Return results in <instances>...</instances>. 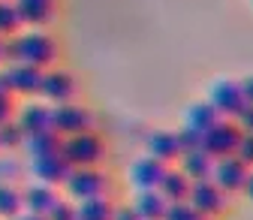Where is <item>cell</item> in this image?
<instances>
[{"label":"cell","instance_id":"obj_35","mask_svg":"<svg viewBox=\"0 0 253 220\" xmlns=\"http://www.w3.org/2000/svg\"><path fill=\"white\" fill-rule=\"evenodd\" d=\"M250 202H253V169H250V175H247V181H244V190H241Z\"/></svg>","mask_w":253,"mask_h":220},{"label":"cell","instance_id":"obj_5","mask_svg":"<svg viewBox=\"0 0 253 220\" xmlns=\"http://www.w3.org/2000/svg\"><path fill=\"white\" fill-rule=\"evenodd\" d=\"M51 130H57L60 136H76V133H84V130H97V112L84 103H79V100L51 106Z\"/></svg>","mask_w":253,"mask_h":220},{"label":"cell","instance_id":"obj_15","mask_svg":"<svg viewBox=\"0 0 253 220\" xmlns=\"http://www.w3.org/2000/svg\"><path fill=\"white\" fill-rule=\"evenodd\" d=\"M21 199H24V211H34V214L45 217L51 211V205L60 199V190L57 187H48V184H40V181H24Z\"/></svg>","mask_w":253,"mask_h":220},{"label":"cell","instance_id":"obj_21","mask_svg":"<svg viewBox=\"0 0 253 220\" xmlns=\"http://www.w3.org/2000/svg\"><path fill=\"white\" fill-rule=\"evenodd\" d=\"M115 205L112 196H93V199H82L76 202V220H112L115 217Z\"/></svg>","mask_w":253,"mask_h":220},{"label":"cell","instance_id":"obj_22","mask_svg":"<svg viewBox=\"0 0 253 220\" xmlns=\"http://www.w3.org/2000/svg\"><path fill=\"white\" fill-rule=\"evenodd\" d=\"M217 121H220V112L208 100L193 103V106L187 109V115H184V124H187V127H193V130H199V133H205L208 127H214Z\"/></svg>","mask_w":253,"mask_h":220},{"label":"cell","instance_id":"obj_26","mask_svg":"<svg viewBox=\"0 0 253 220\" xmlns=\"http://www.w3.org/2000/svg\"><path fill=\"white\" fill-rule=\"evenodd\" d=\"M24 139L27 136L21 133V127L15 124V118H9V121L0 124V151H21Z\"/></svg>","mask_w":253,"mask_h":220},{"label":"cell","instance_id":"obj_10","mask_svg":"<svg viewBox=\"0 0 253 220\" xmlns=\"http://www.w3.org/2000/svg\"><path fill=\"white\" fill-rule=\"evenodd\" d=\"M208 103H211V106L220 112V118H229V121H235V118L241 115V109L247 106L244 93H241V82L223 79V82L211 85V90H208Z\"/></svg>","mask_w":253,"mask_h":220},{"label":"cell","instance_id":"obj_34","mask_svg":"<svg viewBox=\"0 0 253 220\" xmlns=\"http://www.w3.org/2000/svg\"><path fill=\"white\" fill-rule=\"evenodd\" d=\"M241 93H244V100L253 106V76H247V79H241Z\"/></svg>","mask_w":253,"mask_h":220},{"label":"cell","instance_id":"obj_20","mask_svg":"<svg viewBox=\"0 0 253 220\" xmlns=\"http://www.w3.org/2000/svg\"><path fill=\"white\" fill-rule=\"evenodd\" d=\"M130 205L139 211L142 220H163V214L169 208V202L160 190H136V199Z\"/></svg>","mask_w":253,"mask_h":220},{"label":"cell","instance_id":"obj_23","mask_svg":"<svg viewBox=\"0 0 253 220\" xmlns=\"http://www.w3.org/2000/svg\"><path fill=\"white\" fill-rule=\"evenodd\" d=\"M27 163H21L15 151H0V184H24Z\"/></svg>","mask_w":253,"mask_h":220},{"label":"cell","instance_id":"obj_27","mask_svg":"<svg viewBox=\"0 0 253 220\" xmlns=\"http://www.w3.org/2000/svg\"><path fill=\"white\" fill-rule=\"evenodd\" d=\"M163 220H208L199 208H193L190 202H169Z\"/></svg>","mask_w":253,"mask_h":220},{"label":"cell","instance_id":"obj_19","mask_svg":"<svg viewBox=\"0 0 253 220\" xmlns=\"http://www.w3.org/2000/svg\"><path fill=\"white\" fill-rule=\"evenodd\" d=\"M190 187H193V181H190V178H187L178 166H169L157 190H160V193L166 196V202H187Z\"/></svg>","mask_w":253,"mask_h":220},{"label":"cell","instance_id":"obj_13","mask_svg":"<svg viewBox=\"0 0 253 220\" xmlns=\"http://www.w3.org/2000/svg\"><path fill=\"white\" fill-rule=\"evenodd\" d=\"M15 124L21 127L24 136H34V133H42L51 127V106L40 97H30L27 103H21L15 109Z\"/></svg>","mask_w":253,"mask_h":220},{"label":"cell","instance_id":"obj_16","mask_svg":"<svg viewBox=\"0 0 253 220\" xmlns=\"http://www.w3.org/2000/svg\"><path fill=\"white\" fill-rule=\"evenodd\" d=\"M145 145H148V154L157 157V160L166 163V166H175L178 157H181V145H178V133L175 130H154Z\"/></svg>","mask_w":253,"mask_h":220},{"label":"cell","instance_id":"obj_32","mask_svg":"<svg viewBox=\"0 0 253 220\" xmlns=\"http://www.w3.org/2000/svg\"><path fill=\"white\" fill-rule=\"evenodd\" d=\"M235 124H238L241 133H253V106H250V103L241 109V115L235 118Z\"/></svg>","mask_w":253,"mask_h":220},{"label":"cell","instance_id":"obj_11","mask_svg":"<svg viewBox=\"0 0 253 220\" xmlns=\"http://www.w3.org/2000/svg\"><path fill=\"white\" fill-rule=\"evenodd\" d=\"M250 175V166L241 163L238 157H220V160H214V172H211V181L220 187V190H226L229 196L241 193L244 190V181Z\"/></svg>","mask_w":253,"mask_h":220},{"label":"cell","instance_id":"obj_7","mask_svg":"<svg viewBox=\"0 0 253 220\" xmlns=\"http://www.w3.org/2000/svg\"><path fill=\"white\" fill-rule=\"evenodd\" d=\"M238 142H241V130H238V124L229 121V118H220L214 127H208L202 133V151L208 157H214V160H220V157H232L238 151Z\"/></svg>","mask_w":253,"mask_h":220},{"label":"cell","instance_id":"obj_28","mask_svg":"<svg viewBox=\"0 0 253 220\" xmlns=\"http://www.w3.org/2000/svg\"><path fill=\"white\" fill-rule=\"evenodd\" d=\"M175 133H178L181 154H184V151H196V148H202V133H199V130H193V127H187V124H184V127L175 130Z\"/></svg>","mask_w":253,"mask_h":220},{"label":"cell","instance_id":"obj_17","mask_svg":"<svg viewBox=\"0 0 253 220\" xmlns=\"http://www.w3.org/2000/svg\"><path fill=\"white\" fill-rule=\"evenodd\" d=\"M175 166H178L190 181H208L211 172H214V157H208L202 148H196V151H184V154L178 157Z\"/></svg>","mask_w":253,"mask_h":220},{"label":"cell","instance_id":"obj_2","mask_svg":"<svg viewBox=\"0 0 253 220\" xmlns=\"http://www.w3.org/2000/svg\"><path fill=\"white\" fill-rule=\"evenodd\" d=\"M60 154L73 169L103 166L109 160V142L100 130H84V133H76V136H63Z\"/></svg>","mask_w":253,"mask_h":220},{"label":"cell","instance_id":"obj_18","mask_svg":"<svg viewBox=\"0 0 253 220\" xmlns=\"http://www.w3.org/2000/svg\"><path fill=\"white\" fill-rule=\"evenodd\" d=\"M60 145H63V136L57 130H42V133H34V136H27L21 151L27 154V160L30 157H51V154H60Z\"/></svg>","mask_w":253,"mask_h":220},{"label":"cell","instance_id":"obj_12","mask_svg":"<svg viewBox=\"0 0 253 220\" xmlns=\"http://www.w3.org/2000/svg\"><path fill=\"white\" fill-rule=\"evenodd\" d=\"M166 169H169L166 163H160L157 157L145 154V157H139V160L130 163V169H126V181H130L133 190H157L160 181H163V175H166Z\"/></svg>","mask_w":253,"mask_h":220},{"label":"cell","instance_id":"obj_33","mask_svg":"<svg viewBox=\"0 0 253 220\" xmlns=\"http://www.w3.org/2000/svg\"><path fill=\"white\" fill-rule=\"evenodd\" d=\"M112 220H142L139 211L133 205H115V217Z\"/></svg>","mask_w":253,"mask_h":220},{"label":"cell","instance_id":"obj_36","mask_svg":"<svg viewBox=\"0 0 253 220\" xmlns=\"http://www.w3.org/2000/svg\"><path fill=\"white\" fill-rule=\"evenodd\" d=\"M12 220H45L42 214H34V211H21V214H15Z\"/></svg>","mask_w":253,"mask_h":220},{"label":"cell","instance_id":"obj_24","mask_svg":"<svg viewBox=\"0 0 253 220\" xmlns=\"http://www.w3.org/2000/svg\"><path fill=\"white\" fill-rule=\"evenodd\" d=\"M24 211L21 184H0V220H12Z\"/></svg>","mask_w":253,"mask_h":220},{"label":"cell","instance_id":"obj_9","mask_svg":"<svg viewBox=\"0 0 253 220\" xmlns=\"http://www.w3.org/2000/svg\"><path fill=\"white\" fill-rule=\"evenodd\" d=\"M73 166L63 160V154H51V157H30L27 160V181H40L48 187H63V181L70 178Z\"/></svg>","mask_w":253,"mask_h":220},{"label":"cell","instance_id":"obj_1","mask_svg":"<svg viewBox=\"0 0 253 220\" xmlns=\"http://www.w3.org/2000/svg\"><path fill=\"white\" fill-rule=\"evenodd\" d=\"M6 64H27L48 70L60 64V43L48 27H24L6 40Z\"/></svg>","mask_w":253,"mask_h":220},{"label":"cell","instance_id":"obj_4","mask_svg":"<svg viewBox=\"0 0 253 220\" xmlns=\"http://www.w3.org/2000/svg\"><path fill=\"white\" fill-rule=\"evenodd\" d=\"M82 93V82L79 76L63 67V64H54L48 70H42V85H40V100H45L48 106H60V103H73L79 100Z\"/></svg>","mask_w":253,"mask_h":220},{"label":"cell","instance_id":"obj_37","mask_svg":"<svg viewBox=\"0 0 253 220\" xmlns=\"http://www.w3.org/2000/svg\"><path fill=\"white\" fill-rule=\"evenodd\" d=\"M3 64H6V40L0 37V67H3Z\"/></svg>","mask_w":253,"mask_h":220},{"label":"cell","instance_id":"obj_31","mask_svg":"<svg viewBox=\"0 0 253 220\" xmlns=\"http://www.w3.org/2000/svg\"><path fill=\"white\" fill-rule=\"evenodd\" d=\"M15 100H18V97H12L9 90H0V124L9 121V118H15V109H18Z\"/></svg>","mask_w":253,"mask_h":220},{"label":"cell","instance_id":"obj_6","mask_svg":"<svg viewBox=\"0 0 253 220\" xmlns=\"http://www.w3.org/2000/svg\"><path fill=\"white\" fill-rule=\"evenodd\" d=\"M187 202L193 208H199L208 220H220L223 214H229V208H232V196L226 190H220L211 178L208 181H193Z\"/></svg>","mask_w":253,"mask_h":220},{"label":"cell","instance_id":"obj_25","mask_svg":"<svg viewBox=\"0 0 253 220\" xmlns=\"http://www.w3.org/2000/svg\"><path fill=\"white\" fill-rule=\"evenodd\" d=\"M18 30H24V21L15 9V0H0V37L9 40Z\"/></svg>","mask_w":253,"mask_h":220},{"label":"cell","instance_id":"obj_29","mask_svg":"<svg viewBox=\"0 0 253 220\" xmlns=\"http://www.w3.org/2000/svg\"><path fill=\"white\" fill-rule=\"evenodd\" d=\"M45 220H76V202L60 196V199L51 205V211L45 214Z\"/></svg>","mask_w":253,"mask_h":220},{"label":"cell","instance_id":"obj_14","mask_svg":"<svg viewBox=\"0 0 253 220\" xmlns=\"http://www.w3.org/2000/svg\"><path fill=\"white\" fill-rule=\"evenodd\" d=\"M24 27H51L60 15V0H15Z\"/></svg>","mask_w":253,"mask_h":220},{"label":"cell","instance_id":"obj_30","mask_svg":"<svg viewBox=\"0 0 253 220\" xmlns=\"http://www.w3.org/2000/svg\"><path fill=\"white\" fill-rule=\"evenodd\" d=\"M235 157H238L241 163H247V166L253 169V133H241V142H238Z\"/></svg>","mask_w":253,"mask_h":220},{"label":"cell","instance_id":"obj_8","mask_svg":"<svg viewBox=\"0 0 253 220\" xmlns=\"http://www.w3.org/2000/svg\"><path fill=\"white\" fill-rule=\"evenodd\" d=\"M0 82L6 85L12 97H40V85H42V70L27 67V64H3L0 67Z\"/></svg>","mask_w":253,"mask_h":220},{"label":"cell","instance_id":"obj_3","mask_svg":"<svg viewBox=\"0 0 253 220\" xmlns=\"http://www.w3.org/2000/svg\"><path fill=\"white\" fill-rule=\"evenodd\" d=\"M112 187H115V181L103 166H82V169L70 172V178L63 181L60 190L67 193V199L82 202V199H93V196H112Z\"/></svg>","mask_w":253,"mask_h":220}]
</instances>
